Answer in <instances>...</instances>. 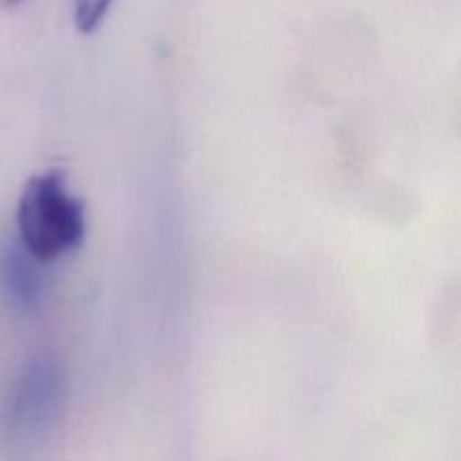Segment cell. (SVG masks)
I'll return each mask as SVG.
<instances>
[{"mask_svg": "<svg viewBox=\"0 0 461 461\" xmlns=\"http://www.w3.org/2000/svg\"><path fill=\"white\" fill-rule=\"evenodd\" d=\"M0 286L16 313L32 315L39 311L43 297L39 261L18 241L5 243L0 250Z\"/></svg>", "mask_w": 461, "mask_h": 461, "instance_id": "cell-3", "label": "cell"}, {"mask_svg": "<svg viewBox=\"0 0 461 461\" xmlns=\"http://www.w3.org/2000/svg\"><path fill=\"white\" fill-rule=\"evenodd\" d=\"M18 243L39 264H52L77 250L86 237L84 203L75 196L61 167L34 174L16 210Z\"/></svg>", "mask_w": 461, "mask_h": 461, "instance_id": "cell-1", "label": "cell"}, {"mask_svg": "<svg viewBox=\"0 0 461 461\" xmlns=\"http://www.w3.org/2000/svg\"><path fill=\"white\" fill-rule=\"evenodd\" d=\"M115 0H72L75 5V25L81 34H93L106 18Z\"/></svg>", "mask_w": 461, "mask_h": 461, "instance_id": "cell-4", "label": "cell"}, {"mask_svg": "<svg viewBox=\"0 0 461 461\" xmlns=\"http://www.w3.org/2000/svg\"><path fill=\"white\" fill-rule=\"evenodd\" d=\"M63 374L52 356H39L23 367L0 414L5 439L27 448L45 439L61 414Z\"/></svg>", "mask_w": 461, "mask_h": 461, "instance_id": "cell-2", "label": "cell"}]
</instances>
